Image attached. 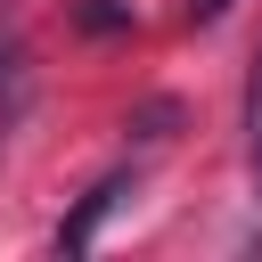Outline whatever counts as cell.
I'll use <instances>...</instances> for the list:
<instances>
[{
  "mask_svg": "<svg viewBox=\"0 0 262 262\" xmlns=\"http://www.w3.org/2000/svg\"><path fill=\"white\" fill-rule=\"evenodd\" d=\"M246 131H254V196H262V66H254V98H246Z\"/></svg>",
  "mask_w": 262,
  "mask_h": 262,
  "instance_id": "obj_2",
  "label": "cell"
},
{
  "mask_svg": "<svg viewBox=\"0 0 262 262\" xmlns=\"http://www.w3.org/2000/svg\"><path fill=\"white\" fill-rule=\"evenodd\" d=\"M123 196H131V172H106V180L74 205V221L57 229V254H90V246H98V229H106V213H115Z\"/></svg>",
  "mask_w": 262,
  "mask_h": 262,
  "instance_id": "obj_1",
  "label": "cell"
},
{
  "mask_svg": "<svg viewBox=\"0 0 262 262\" xmlns=\"http://www.w3.org/2000/svg\"><path fill=\"white\" fill-rule=\"evenodd\" d=\"M221 8H229V0H188V16H196V25H213Z\"/></svg>",
  "mask_w": 262,
  "mask_h": 262,
  "instance_id": "obj_3",
  "label": "cell"
}]
</instances>
